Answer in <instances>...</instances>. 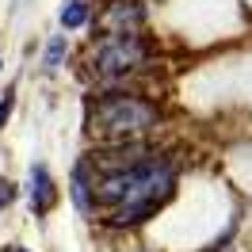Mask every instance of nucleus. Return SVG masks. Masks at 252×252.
<instances>
[{
    "instance_id": "0eeeda50",
    "label": "nucleus",
    "mask_w": 252,
    "mask_h": 252,
    "mask_svg": "<svg viewBox=\"0 0 252 252\" xmlns=\"http://www.w3.org/2000/svg\"><path fill=\"white\" fill-rule=\"evenodd\" d=\"M62 27L65 31H77V27H84V23H88V4H84V0H65L62 4Z\"/></svg>"
},
{
    "instance_id": "7ed1b4c3",
    "label": "nucleus",
    "mask_w": 252,
    "mask_h": 252,
    "mask_svg": "<svg viewBox=\"0 0 252 252\" xmlns=\"http://www.w3.org/2000/svg\"><path fill=\"white\" fill-rule=\"evenodd\" d=\"M145 54H149V50H145V42L134 31H115V34H103L92 46L88 69L103 80H115V77H126L130 69H138V65L145 62Z\"/></svg>"
},
{
    "instance_id": "f257e3e1",
    "label": "nucleus",
    "mask_w": 252,
    "mask_h": 252,
    "mask_svg": "<svg viewBox=\"0 0 252 252\" xmlns=\"http://www.w3.org/2000/svg\"><path fill=\"white\" fill-rule=\"evenodd\" d=\"M176 191V172L172 164H164L157 157H145L138 164H126L119 172H103L92 184L95 206L107 210L111 229H126L138 221L153 218L160 206L172 199Z\"/></svg>"
},
{
    "instance_id": "1a4fd4ad",
    "label": "nucleus",
    "mask_w": 252,
    "mask_h": 252,
    "mask_svg": "<svg viewBox=\"0 0 252 252\" xmlns=\"http://www.w3.org/2000/svg\"><path fill=\"white\" fill-rule=\"evenodd\" d=\"M12 103H16V88H8V92H4V99H0V130H4L8 115H12Z\"/></svg>"
},
{
    "instance_id": "f03ea898",
    "label": "nucleus",
    "mask_w": 252,
    "mask_h": 252,
    "mask_svg": "<svg viewBox=\"0 0 252 252\" xmlns=\"http://www.w3.org/2000/svg\"><path fill=\"white\" fill-rule=\"evenodd\" d=\"M153 126H157V107L130 92L95 95L88 107V134H95L99 142H134Z\"/></svg>"
},
{
    "instance_id": "9d476101",
    "label": "nucleus",
    "mask_w": 252,
    "mask_h": 252,
    "mask_svg": "<svg viewBox=\"0 0 252 252\" xmlns=\"http://www.w3.org/2000/svg\"><path fill=\"white\" fill-rule=\"evenodd\" d=\"M12 199H16V184L12 180H0V210L12 206Z\"/></svg>"
},
{
    "instance_id": "39448f33",
    "label": "nucleus",
    "mask_w": 252,
    "mask_h": 252,
    "mask_svg": "<svg viewBox=\"0 0 252 252\" xmlns=\"http://www.w3.org/2000/svg\"><path fill=\"white\" fill-rule=\"evenodd\" d=\"M27 195H31L34 214H50V210L58 206V188H54V176L46 172V164H34L31 168V188H27Z\"/></svg>"
},
{
    "instance_id": "9b49d317",
    "label": "nucleus",
    "mask_w": 252,
    "mask_h": 252,
    "mask_svg": "<svg viewBox=\"0 0 252 252\" xmlns=\"http://www.w3.org/2000/svg\"><path fill=\"white\" fill-rule=\"evenodd\" d=\"M4 252H27L23 245H4Z\"/></svg>"
},
{
    "instance_id": "6e6552de",
    "label": "nucleus",
    "mask_w": 252,
    "mask_h": 252,
    "mask_svg": "<svg viewBox=\"0 0 252 252\" xmlns=\"http://www.w3.org/2000/svg\"><path fill=\"white\" fill-rule=\"evenodd\" d=\"M65 50H69V46H65V34H58V38L46 46V69H58V65H62Z\"/></svg>"
},
{
    "instance_id": "20e7f679",
    "label": "nucleus",
    "mask_w": 252,
    "mask_h": 252,
    "mask_svg": "<svg viewBox=\"0 0 252 252\" xmlns=\"http://www.w3.org/2000/svg\"><path fill=\"white\" fill-rule=\"evenodd\" d=\"M145 19V8L138 0H115L107 12L99 16V31L103 34H115V31H134V27H142Z\"/></svg>"
},
{
    "instance_id": "423d86ee",
    "label": "nucleus",
    "mask_w": 252,
    "mask_h": 252,
    "mask_svg": "<svg viewBox=\"0 0 252 252\" xmlns=\"http://www.w3.org/2000/svg\"><path fill=\"white\" fill-rule=\"evenodd\" d=\"M69 195H73V203L80 206V214H95L92 184H88V164H80L77 172H73V188H69Z\"/></svg>"
}]
</instances>
